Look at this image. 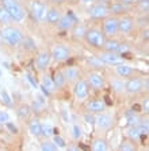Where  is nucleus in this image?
Wrapping results in <instances>:
<instances>
[{"mask_svg": "<svg viewBox=\"0 0 149 151\" xmlns=\"http://www.w3.org/2000/svg\"><path fill=\"white\" fill-rule=\"evenodd\" d=\"M0 1H1V6H3V7L7 10L8 14L11 15V18H12L14 22L21 23V22H23L24 19H26L27 12H26L23 6H22L18 0H0Z\"/></svg>", "mask_w": 149, "mask_h": 151, "instance_id": "f257e3e1", "label": "nucleus"}, {"mask_svg": "<svg viewBox=\"0 0 149 151\" xmlns=\"http://www.w3.org/2000/svg\"><path fill=\"white\" fill-rule=\"evenodd\" d=\"M106 35L103 34L99 27H90L87 29L86 35H84V41L87 42V45L94 48L96 50H102L103 49V45L106 42Z\"/></svg>", "mask_w": 149, "mask_h": 151, "instance_id": "f03ea898", "label": "nucleus"}, {"mask_svg": "<svg viewBox=\"0 0 149 151\" xmlns=\"http://www.w3.org/2000/svg\"><path fill=\"white\" fill-rule=\"evenodd\" d=\"M1 37H3V40L6 42H7L10 46H19L21 45L22 40H23L24 34L23 32H22L19 27H16V26H4L3 29H1Z\"/></svg>", "mask_w": 149, "mask_h": 151, "instance_id": "7ed1b4c3", "label": "nucleus"}, {"mask_svg": "<svg viewBox=\"0 0 149 151\" xmlns=\"http://www.w3.org/2000/svg\"><path fill=\"white\" fill-rule=\"evenodd\" d=\"M49 52H50L52 60L57 61V63H64L66 60H69L72 56V49L65 42H54Z\"/></svg>", "mask_w": 149, "mask_h": 151, "instance_id": "20e7f679", "label": "nucleus"}, {"mask_svg": "<svg viewBox=\"0 0 149 151\" xmlns=\"http://www.w3.org/2000/svg\"><path fill=\"white\" fill-rule=\"evenodd\" d=\"M102 32L106 35V38H114L118 35V17L108 15L103 19L102 23Z\"/></svg>", "mask_w": 149, "mask_h": 151, "instance_id": "39448f33", "label": "nucleus"}, {"mask_svg": "<svg viewBox=\"0 0 149 151\" xmlns=\"http://www.w3.org/2000/svg\"><path fill=\"white\" fill-rule=\"evenodd\" d=\"M108 6H110V4H108L106 0H102V1H98V3L92 4L91 8L88 10V17H90L91 19H104L106 17L110 15Z\"/></svg>", "mask_w": 149, "mask_h": 151, "instance_id": "423d86ee", "label": "nucleus"}, {"mask_svg": "<svg viewBox=\"0 0 149 151\" xmlns=\"http://www.w3.org/2000/svg\"><path fill=\"white\" fill-rule=\"evenodd\" d=\"M87 83L90 86L91 88H94L96 91L99 90H103L106 87V78L104 75L102 74L101 71H90L88 74H87V78H86Z\"/></svg>", "mask_w": 149, "mask_h": 151, "instance_id": "0eeeda50", "label": "nucleus"}, {"mask_svg": "<svg viewBox=\"0 0 149 151\" xmlns=\"http://www.w3.org/2000/svg\"><path fill=\"white\" fill-rule=\"evenodd\" d=\"M73 97L77 102H84L90 97V86L86 79H79L73 83Z\"/></svg>", "mask_w": 149, "mask_h": 151, "instance_id": "6e6552de", "label": "nucleus"}, {"mask_svg": "<svg viewBox=\"0 0 149 151\" xmlns=\"http://www.w3.org/2000/svg\"><path fill=\"white\" fill-rule=\"evenodd\" d=\"M95 127H96L98 131H108L111 129L115 124V119L113 114L110 113H106V112H102V113H98L95 116Z\"/></svg>", "mask_w": 149, "mask_h": 151, "instance_id": "1a4fd4ad", "label": "nucleus"}, {"mask_svg": "<svg viewBox=\"0 0 149 151\" xmlns=\"http://www.w3.org/2000/svg\"><path fill=\"white\" fill-rule=\"evenodd\" d=\"M29 10L31 12L33 18L38 22H43L46 15V11H48V6H46L42 0H31L29 3Z\"/></svg>", "mask_w": 149, "mask_h": 151, "instance_id": "9d476101", "label": "nucleus"}, {"mask_svg": "<svg viewBox=\"0 0 149 151\" xmlns=\"http://www.w3.org/2000/svg\"><path fill=\"white\" fill-rule=\"evenodd\" d=\"M144 91V79L138 76H132L125 82V93L129 95H135Z\"/></svg>", "mask_w": 149, "mask_h": 151, "instance_id": "9b49d317", "label": "nucleus"}, {"mask_svg": "<svg viewBox=\"0 0 149 151\" xmlns=\"http://www.w3.org/2000/svg\"><path fill=\"white\" fill-rule=\"evenodd\" d=\"M50 63H52V56H50V52H49L48 49L39 50V52L37 53L34 64H35V68H37L39 72H45L49 68Z\"/></svg>", "mask_w": 149, "mask_h": 151, "instance_id": "f8f14e48", "label": "nucleus"}, {"mask_svg": "<svg viewBox=\"0 0 149 151\" xmlns=\"http://www.w3.org/2000/svg\"><path fill=\"white\" fill-rule=\"evenodd\" d=\"M135 19L129 15L118 17V34H130L135 27Z\"/></svg>", "mask_w": 149, "mask_h": 151, "instance_id": "ddd939ff", "label": "nucleus"}, {"mask_svg": "<svg viewBox=\"0 0 149 151\" xmlns=\"http://www.w3.org/2000/svg\"><path fill=\"white\" fill-rule=\"evenodd\" d=\"M99 59L103 61L106 65L111 64V65H117L119 63H123V59H122V55L117 52H107V50H99L96 55Z\"/></svg>", "mask_w": 149, "mask_h": 151, "instance_id": "4468645a", "label": "nucleus"}, {"mask_svg": "<svg viewBox=\"0 0 149 151\" xmlns=\"http://www.w3.org/2000/svg\"><path fill=\"white\" fill-rule=\"evenodd\" d=\"M63 14L64 12L61 11V8L57 7V6L48 7V11H46V15H45L43 22H45L46 25H49V26H57V23H58L60 18H61V15Z\"/></svg>", "mask_w": 149, "mask_h": 151, "instance_id": "2eb2a0df", "label": "nucleus"}, {"mask_svg": "<svg viewBox=\"0 0 149 151\" xmlns=\"http://www.w3.org/2000/svg\"><path fill=\"white\" fill-rule=\"evenodd\" d=\"M76 22H77V19L75 18V15H73L71 11H68V12L61 15L58 23H57V27H58V30L68 32V30H71V29L73 27V25H75Z\"/></svg>", "mask_w": 149, "mask_h": 151, "instance_id": "dca6fc26", "label": "nucleus"}, {"mask_svg": "<svg viewBox=\"0 0 149 151\" xmlns=\"http://www.w3.org/2000/svg\"><path fill=\"white\" fill-rule=\"evenodd\" d=\"M64 78H65L66 83H75L79 79H81V71L80 68L75 67V65H69V67H64L61 70Z\"/></svg>", "mask_w": 149, "mask_h": 151, "instance_id": "f3484780", "label": "nucleus"}, {"mask_svg": "<svg viewBox=\"0 0 149 151\" xmlns=\"http://www.w3.org/2000/svg\"><path fill=\"white\" fill-rule=\"evenodd\" d=\"M114 72L118 78H122V79H129L134 75L135 70L130 65V64L126 63H119L117 65H114Z\"/></svg>", "mask_w": 149, "mask_h": 151, "instance_id": "a211bd4d", "label": "nucleus"}, {"mask_svg": "<svg viewBox=\"0 0 149 151\" xmlns=\"http://www.w3.org/2000/svg\"><path fill=\"white\" fill-rule=\"evenodd\" d=\"M86 110L90 113H94V114H98V113H102L106 110V104L101 98L90 99V101L86 102Z\"/></svg>", "mask_w": 149, "mask_h": 151, "instance_id": "6ab92c4d", "label": "nucleus"}, {"mask_svg": "<svg viewBox=\"0 0 149 151\" xmlns=\"http://www.w3.org/2000/svg\"><path fill=\"white\" fill-rule=\"evenodd\" d=\"M41 88L43 90V93H45L46 95L53 94V93L56 91V86H54V83H53L52 76L49 74H46V72H43V75H42V78H41Z\"/></svg>", "mask_w": 149, "mask_h": 151, "instance_id": "aec40b11", "label": "nucleus"}, {"mask_svg": "<svg viewBox=\"0 0 149 151\" xmlns=\"http://www.w3.org/2000/svg\"><path fill=\"white\" fill-rule=\"evenodd\" d=\"M27 128L31 136L41 137V120L38 117H30L27 120Z\"/></svg>", "mask_w": 149, "mask_h": 151, "instance_id": "412c9836", "label": "nucleus"}, {"mask_svg": "<svg viewBox=\"0 0 149 151\" xmlns=\"http://www.w3.org/2000/svg\"><path fill=\"white\" fill-rule=\"evenodd\" d=\"M110 86L117 94H123L125 93V79L118 78L117 75L110 78Z\"/></svg>", "mask_w": 149, "mask_h": 151, "instance_id": "4be33fe9", "label": "nucleus"}, {"mask_svg": "<svg viewBox=\"0 0 149 151\" xmlns=\"http://www.w3.org/2000/svg\"><path fill=\"white\" fill-rule=\"evenodd\" d=\"M87 29L88 27H87L84 23H79V22H76L69 32H71V34H72V37L75 40H84V35H86Z\"/></svg>", "mask_w": 149, "mask_h": 151, "instance_id": "5701e85b", "label": "nucleus"}, {"mask_svg": "<svg viewBox=\"0 0 149 151\" xmlns=\"http://www.w3.org/2000/svg\"><path fill=\"white\" fill-rule=\"evenodd\" d=\"M31 108L27 104H21V105L16 108V116L19 120L22 121H27L30 117H31Z\"/></svg>", "mask_w": 149, "mask_h": 151, "instance_id": "b1692460", "label": "nucleus"}, {"mask_svg": "<svg viewBox=\"0 0 149 151\" xmlns=\"http://www.w3.org/2000/svg\"><path fill=\"white\" fill-rule=\"evenodd\" d=\"M91 151H110L108 142L103 137H95L91 143Z\"/></svg>", "mask_w": 149, "mask_h": 151, "instance_id": "393cba45", "label": "nucleus"}, {"mask_svg": "<svg viewBox=\"0 0 149 151\" xmlns=\"http://www.w3.org/2000/svg\"><path fill=\"white\" fill-rule=\"evenodd\" d=\"M130 10V7L129 6H126V4H122L119 3V1H117V3H113L108 6V11H110V15H115V17H119L121 14H123V12H126V11Z\"/></svg>", "mask_w": 149, "mask_h": 151, "instance_id": "a878e982", "label": "nucleus"}, {"mask_svg": "<svg viewBox=\"0 0 149 151\" xmlns=\"http://www.w3.org/2000/svg\"><path fill=\"white\" fill-rule=\"evenodd\" d=\"M144 117L140 114V113L134 112V110H130V112L126 113V121H128V127H137L140 123H141V120Z\"/></svg>", "mask_w": 149, "mask_h": 151, "instance_id": "bb28decb", "label": "nucleus"}, {"mask_svg": "<svg viewBox=\"0 0 149 151\" xmlns=\"http://www.w3.org/2000/svg\"><path fill=\"white\" fill-rule=\"evenodd\" d=\"M52 79H53V83H54V86H56V90H60V88H63L66 86V81H65V78H64L63 72H61V70L56 71L54 74H53Z\"/></svg>", "mask_w": 149, "mask_h": 151, "instance_id": "cd10ccee", "label": "nucleus"}, {"mask_svg": "<svg viewBox=\"0 0 149 151\" xmlns=\"http://www.w3.org/2000/svg\"><path fill=\"white\" fill-rule=\"evenodd\" d=\"M54 135V128L49 121L41 123V136H43L45 139H52V136Z\"/></svg>", "mask_w": 149, "mask_h": 151, "instance_id": "c85d7f7f", "label": "nucleus"}, {"mask_svg": "<svg viewBox=\"0 0 149 151\" xmlns=\"http://www.w3.org/2000/svg\"><path fill=\"white\" fill-rule=\"evenodd\" d=\"M87 64H88L91 68H94L95 71H101V70H103V68L106 67V64H104L98 56L88 57V59H87Z\"/></svg>", "mask_w": 149, "mask_h": 151, "instance_id": "c756f323", "label": "nucleus"}, {"mask_svg": "<svg viewBox=\"0 0 149 151\" xmlns=\"http://www.w3.org/2000/svg\"><path fill=\"white\" fill-rule=\"evenodd\" d=\"M119 44H121V41H118L115 37H114V38H107V40H106V42H104L103 49H102V50H107V52H117Z\"/></svg>", "mask_w": 149, "mask_h": 151, "instance_id": "7c9ffc66", "label": "nucleus"}, {"mask_svg": "<svg viewBox=\"0 0 149 151\" xmlns=\"http://www.w3.org/2000/svg\"><path fill=\"white\" fill-rule=\"evenodd\" d=\"M137 144H135L134 140H130V139H126V140L121 142L119 143V147H118V151H137Z\"/></svg>", "mask_w": 149, "mask_h": 151, "instance_id": "2f4dec72", "label": "nucleus"}, {"mask_svg": "<svg viewBox=\"0 0 149 151\" xmlns=\"http://www.w3.org/2000/svg\"><path fill=\"white\" fill-rule=\"evenodd\" d=\"M0 23L4 26H10L14 23V21H12V18H11V15L7 12V10L0 4Z\"/></svg>", "mask_w": 149, "mask_h": 151, "instance_id": "473e14b6", "label": "nucleus"}, {"mask_svg": "<svg viewBox=\"0 0 149 151\" xmlns=\"http://www.w3.org/2000/svg\"><path fill=\"white\" fill-rule=\"evenodd\" d=\"M21 45L23 46L24 50H29V52H34V50L37 49V44H35V41L33 38H30V37H26V35H24L23 40H22Z\"/></svg>", "mask_w": 149, "mask_h": 151, "instance_id": "72a5a7b5", "label": "nucleus"}, {"mask_svg": "<svg viewBox=\"0 0 149 151\" xmlns=\"http://www.w3.org/2000/svg\"><path fill=\"white\" fill-rule=\"evenodd\" d=\"M71 135H72L73 140H76V142H79L83 137V129H81V127L77 123L72 124V127H71Z\"/></svg>", "mask_w": 149, "mask_h": 151, "instance_id": "f704fd0d", "label": "nucleus"}, {"mask_svg": "<svg viewBox=\"0 0 149 151\" xmlns=\"http://www.w3.org/2000/svg\"><path fill=\"white\" fill-rule=\"evenodd\" d=\"M137 129H138V132H140L141 136H146V135H148V132H149V120H148V117H145V119L141 120V123L137 125Z\"/></svg>", "mask_w": 149, "mask_h": 151, "instance_id": "c9c22d12", "label": "nucleus"}, {"mask_svg": "<svg viewBox=\"0 0 149 151\" xmlns=\"http://www.w3.org/2000/svg\"><path fill=\"white\" fill-rule=\"evenodd\" d=\"M126 136H128V139L135 142L137 139H140V137H141V135H140L138 129H137V127H128V128H126Z\"/></svg>", "mask_w": 149, "mask_h": 151, "instance_id": "e433bc0d", "label": "nucleus"}, {"mask_svg": "<svg viewBox=\"0 0 149 151\" xmlns=\"http://www.w3.org/2000/svg\"><path fill=\"white\" fill-rule=\"evenodd\" d=\"M39 151H58V148L56 147L50 139H45L39 146Z\"/></svg>", "mask_w": 149, "mask_h": 151, "instance_id": "4c0bfd02", "label": "nucleus"}, {"mask_svg": "<svg viewBox=\"0 0 149 151\" xmlns=\"http://www.w3.org/2000/svg\"><path fill=\"white\" fill-rule=\"evenodd\" d=\"M0 98H1V101H3L7 106H12V105H14L12 98H11V95L8 94V91L6 90V88H1V90H0Z\"/></svg>", "mask_w": 149, "mask_h": 151, "instance_id": "58836bf2", "label": "nucleus"}, {"mask_svg": "<svg viewBox=\"0 0 149 151\" xmlns=\"http://www.w3.org/2000/svg\"><path fill=\"white\" fill-rule=\"evenodd\" d=\"M52 142L54 143V146L57 148H65L66 147V143H65V140H64L63 137L60 136V135H53L52 136Z\"/></svg>", "mask_w": 149, "mask_h": 151, "instance_id": "ea45409f", "label": "nucleus"}, {"mask_svg": "<svg viewBox=\"0 0 149 151\" xmlns=\"http://www.w3.org/2000/svg\"><path fill=\"white\" fill-rule=\"evenodd\" d=\"M135 4H137V7H138L140 12H141L142 15L148 14V11H149V0H145V1H135Z\"/></svg>", "mask_w": 149, "mask_h": 151, "instance_id": "a19ab883", "label": "nucleus"}, {"mask_svg": "<svg viewBox=\"0 0 149 151\" xmlns=\"http://www.w3.org/2000/svg\"><path fill=\"white\" fill-rule=\"evenodd\" d=\"M10 121V114L6 110H0V125H6Z\"/></svg>", "mask_w": 149, "mask_h": 151, "instance_id": "79ce46f5", "label": "nucleus"}, {"mask_svg": "<svg viewBox=\"0 0 149 151\" xmlns=\"http://www.w3.org/2000/svg\"><path fill=\"white\" fill-rule=\"evenodd\" d=\"M129 50H130V45H129V44H126V42H121V44H119V46H118L117 53L123 55V53L129 52Z\"/></svg>", "mask_w": 149, "mask_h": 151, "instance_id": "37998d69", "label": "nucleus"}, {"mask_svg": "<svg viewBox=\"0 0 149 151\" xmlns=\"http://www.w3.org/2000/svg\"><path fill=\"white\" fill-rule=\"evenodd\" d=\"M83 120L86 121L87 124H94L95 123V114L94 113H90V112H87L83 114Z\"/></svg>", "mask_w": 149, "mask_h": 151, "instance_id": "c03bdc74", "label": "nucleus"}, {"mask_svg": "<svg viewBox=\"0 0 149 151\" xmlns=\"http://www.w3.org/2000/svg\"><path fill=\"white\" fill-rule=\"evenodd\" d=\"M134 22H138V26L141 29H144V27H148V14L145 15V17H144V15H142L141 18H140L138 21H134Z\"/></svg>", "mask_w": 149, "mask_h": 151, "instance_id": "a18cd8bd", "label": "nucleus"}, {"mask_svg": "<svg viewBox=\"0 0 149 151\" xmlns=\"http://www.w3.org/2000/svg\"><path fill=\"white\" fill-rule=\"evenodd\" d=\"M142 113H145V114L149 113V98L148 97H145L144 101H142Z\"/></svg>", "mask_w": 149, "mask_h": 151, "instance_id": "49530a36", "label": "nucleus"}, {"mask_svg": "<svg viewBox=\"0 0 149 151\" xmlns=\"http://www.w3.org/2000/svg\"><path fill=\"white\" fill-rule=\"evenodd\" d=\"M66 151H81L79 148V146H77L76 143H71V144H66Z\"/></svg>", "mask_w": 149, "mask_h": 151, "instance_id": "de8ad7c7", "label": "nucleus"}, {"mask_svg": "<svg viewBox=\"0 0 149 151\" xmlns=\"http://www.w3.org/2000/svg\"><path fill=\"white\" fill-rule=\"evenodd\" d=\"M49 3L52 4V6H57V7H60L63 3H65V0H49Z\"/></svg>", "mask_w": 149, "mask_h": 151, "instance_id": "09e8293b", "label": "nucleus"}, {"mask_svg": "<svg viewBox=\"0 0 149 151\" xmlns=\"http://www.w3.org/2000/svg\"><path fill=\"white\" fill-rule=\"evenodd\" d=\"M119 3L126 4V6H129V7H132L133 4L135 3V0H119Z\"/></svg>", "mask_w": 149, "mask_h": 151, "instance_id": "8fccbe9b", "label": "nucleus"}, {"mask_svg": "<svg viewBox=\"0 0 149 151\" xmlns=\"http://www.w3.org/2000/svg\"><path fill=\"white\" fill-rule=\"evenodd\" d=\"M6 125H7V127H8V128H10V129H11V131H14V134H16V132H18V129H16V127H15V125H14V124L11 123V121H8V123H7V124H6Z\"/></svg>", "mask_w": 149, "mask_h": 151, "instance_id": "3c124183", "label": "nucleus"}, {"mask_svg": "<svg viewBox=\"0 0 149 151\" xmlns=\"http://www.w3.org/2000/svg\"><path fill=\"white\" fill-rule=\"evenodd\" d=\"M79 1H81L83 4H90V3H94L95 0H79Z\"/></svg>", "mask_w": 149, "mask_h": 151, "instance_id": "603ef678", "label": "nucleus"}, {"mask_svg": "<svg viewBox=\"0 0 149 151\" xmlns=\"http://www.w3.org/2000/svg\"><path fill=\"white\" fill-rule=\"evenodd\" d=\"M135 1H145V0H135Z\"/></svg>", "mask_w": 149, "mask_h": 151, "instance_id": "864d4df0", "label": "nucleus"}, {"mask_svg": "<svg viewBox=\"0 0 149 151\" xmlns=\"http://www.w3.org/2000/svg\"><path fill=\"white\" fill-rule=\"evenodd\" d=\"M33 151H38V150H33Z\"/></svg>", "mask_w": 149, "mask_h": 151, "instance_id": "5fc2aeb1", "label": "nucleus"}, {"mask_svg": "<svg viewBox=\"0 0 149 151\" xmlns=\"http://www.w3.org/2000/svg\"><path fill=\"white\" fill-rule=\"evenodd\" d=\"M145 151H148V150H145Z\"/></svg>", "mask_w": 149, "mask_h": 151, "instance_id": "6e6d98bb", "label": "nucleus"}]
</instances>
